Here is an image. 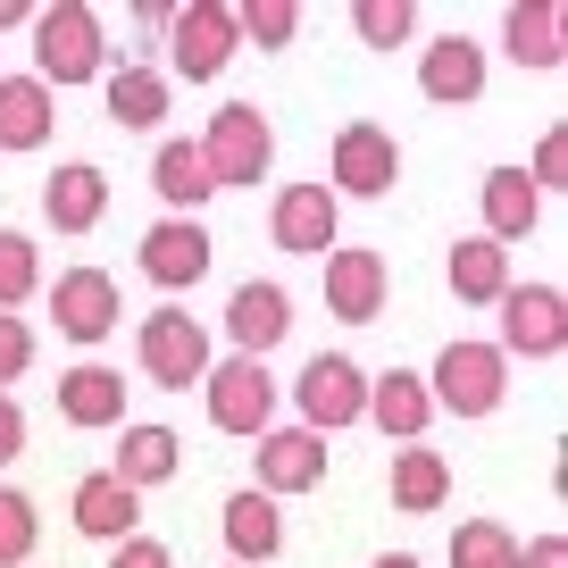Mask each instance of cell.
I'll return each instance as SVG.
<instances>
[{"label":"cell","instance_id":"1","mask_svg":"<svg viewBox=\"0 0 568 568\" xmlns=\"http://www.w3.org/2000/svg\"><path fill=\"white\" fill-rule=\"evenodd\" d=\"M109 68L101 51V18H92L84 0H59V9H34V84L42 92H68V84H92Z\"/></svg>","mask_w":568,"mask_h":568},{"label":"cell","instance_id":"2","mask_svg":"<svg viewBox=\"0 0 568 568\" xmlns=\"http://www.w3.org/2000/svg\"><path fill=\"white\" fill-rule=\"evenodd\" d=\"M501 385H510V359H501L494 343H444V359L426 376V402L452 409V418H494Z\"/></svg>","mask_w":568,"mask_h":568},{"label":"cell","instance_id":"3","mask_svg":"<svg viewBox=\"0 0 568 568\" xmlns=\"http://www.w3.org/2000/svg\"><path fill=\"white\" fill-rule=\"evenodd\" d=\"M134 359L160 393H193L201 376H210V326L184 318V310H151L142 335H134Z\"/></svg>","mask_w":568,"mask_h":568},{"label":"cell","instance_id":"4","mask_svg":"<svg viewBox=\"0 0 568 568\" xmlns=\"http://www.w3.org/2000/svg\"><path fill=\"white\" fill-rule=\"evenodd\" d=\"M201 160H210L217 193H234V184H260L267 160H276V125H267L251 101H226V109L210 118V134H201Z\"/></svg>","mask_w":568,"mask_h":568},{"label":"cell","instance_id":"5","mask_svg":"<svg viewBox=\"0 0 568 568\" xmlns=\"http://www.w3.org/2000/svg\"><path fill=\"white\" fill-rule=\"evenodd\" d=\"M210 426L217 435H251L260 444L267 426H276V376H267V359H210Z\"/></svg>","mask_w":568,"mask_h":568},{"label":"cell","instance_id":"6","mask_svg":"<svg viewBox=\"0 0 568 568\" xmlns=\"http://www.w3.org/2000/svg\"><path fill=\"white\" fill-rule=\"evenodd\" d=\"M494 310H501V343H494L501 359H510V352L551 359L568 343V293H560V284H510Z\"/></svg>","mask_w":568,"mask_h":568},{"label":"cell","instance_id":"7","mask_svg":"<svg viewBox=\"0 0 568 568\" xmlns=\"http://www.w3.org/2000/svg\"><path fill=\"white\" fill-rule=\"evenodd\" d=\"M293 402H302V426L310 435H335V426H352L359 409H368V376H359V359H343V352H318L302 368V385H293Z\"/></svg>","mask_w":568,"mask_h":568},{"label":"cell","instance_id":"8","mask_svg":"<svg viewBox=\"0 0 568 568\" xmlns=\"http://www.w3.org/2000/svg\"><path fill=\"white\" fill-rule=\"evenodd\" d=\"M168 59H176L184 84H210L234 59V9L226 0H184L176 18H168Z\"/></svg>","mask_w":568,"mask_h":568},{"label":"cell","instance_id":"9","mask_svg":"<svg viewBox=\"0 0 568 568\" xmlns=\"http://www.w3.org/2000/svg\"><path fill=\"white\" fill-rule=\"evenodd\" d=\"M267 226H276V251H293V260H326L343 234V201L326 193V184H284L276 210H267Z\"/></svg>","mask_w":568,"mask_h":568},{"label":"cell","instance_id":"10","mask_svg":"<svg viewBox=\"0 0 568 568\" xmlns=\"http://www.w3.org/2000/svg\"><path fill=\"white\" fill-rule=\"evenodd\" d=\"M335 184L352 201H385L393 184H402V142L385 134V125H368V118H352L335 134Z\"/></svg>","mask_w":568,"mask_h":568},{"label":"cell","instance_id":"11","mask_svg":"<svg viewBox=\"0 0 568 568\" xmlns=\"http://www.w3.org/2000/svg\"><path fill=\"white\" fill-rule=\"evenodd\" d=\"M51 318H59V335H68V343H101L109 326L125 318L118 276H109V267H68V276L51 284Z\"/></svg>","mask_w":568,"mask_h":568},{"label":"cell","instance_id":"12","mask_svg":"<svg viewBox=\"0 0 568 568\" xmlns=\"http://www.w3.org/2000/svg\"><path fill=\"white\" fill-rule=\"evenodd\" d=\"M210 260H217V243H210V226H201V217H160V226L142 234V276L168 284V293L201 284V276H210Z\"/></svg>","mask_w":568,"mask_h":568},{"label":"cell","instance_id":"13","mask_svg":"<svg viewBox=\"0 0 568 568\" xmlns=\"http://www.w3.org/2000/svg\"><path fill=\"white\" fill-rule=\"evenodd\" d=\"M226 335H234V359H267L284 335H293V293L284 284H234V302H226Z\"/></svg>","mask_w":568,"mask_h":568},{"label":"cell","instance_id":"14","mask_svg":"<svg viewBox=\"0 0 568 568\" xmlns=\"http://www.w3.org/2000/svg\"><path fill=\"white\" fill-rule=\"evenodd\" d=\"M310 485H326V444L310 435V426H267L260 435V485L251 494H310Z\"/></svg>","mask_w":568,"mask_h":568},{"label":"cell","instance_id":"15","mask_svg":"<svg viewBox=\"0 0 568 568\" xmlns=\"http://www.w3.org/2000/svg\"><path fill=\"white\" fill-rule=\"evenodd\" d=\"M418 92H426V101H444V109H468L485 92V42H468V34L426 42V51H418Z\"/></svg>","mask_w":568,"mask_h":568},{"label":"cell","instance_id":"16","mask_svg":"<svg viewBox=\"0 0 568 568\" xmlns=\"http://www.w3.org/2000/svg\"><path fill=\"white\" fill-rule=\"evenodd\" d=\"M326 310L343 326H368L385 310V251H326Z\"/></svg>","mask_w":568,"mask_h":568},{"label":"cell","instance_id":"17","mask_svg":"<svg viewBox=\"0 0 568 568\" xmlns=\"http://www.w3.org/2000/svg\"><path fill=\"white\" fill-rule=\"evenodd\" d=\"M501 51H510L518 68L551 75L568 59V9H560V0H518L510 18H501Z\"/></svg>","mask_w":568,"mask_h":568},{"label":"cell","instance_id":"18","mask_svg":"<svg viewBox=\"0 0 568 568\" xmlns=\"http://www.w3.org/2000/svg\"><path fill=\"white\" fill-rule=\"evenodd\" d=\"M101 210H109V176L92 160H68L51 184H42V217H51L59 234H92V226H101Z\"/></svg>","mask_w":568,"mask_h":568},{"label":"cell","instance_id":"19","mask_svg":"<svg viewBox=\"0 0 568 568\" xmlns=\"http://www.w3.org/2000/svg\"><path fill=\"white\" fill-rule=\"evenodd\" d=\"M176 468H184L176 426H125V444H118V460H109V477H118L125 494H151V485H168Z\"/></svg>","mask_w":568,"mask_h":568},{"label":"cell","instance_id":"20","mask_svg":"<svg viewBox=\"0 0 568 568\" xmlns=\"http://www.w3.org/2000/svg\"><path fill=\"white\" fill-rule=\"evenodd\" d=\"M59 418L68 426H125V376L84 359V368L59 376Z\"/></svg>","mask_w":568,"mask_h":568},{"label":"cell","instance_id":"21","mask_svg":"<svg viewBox=\"0 0 568 568\" xmlns=\"http://www.w3.org/2000/svg\"><path fill=\"white\" fill-rule=\"evenodd\" d=\"M359 418H376L385 435L418 444V435H426V418H435V402H426V376H409V368L368 376V409H359Z\"/></svg>","mask_w":568,"mask_h":568},{"label":"cell","instance_id":"22","mask_svg":"<svg viewBox=\"0 0 568 568\" xmlns=\"http://www.w3.org/2000/svg\"><path fill=\"white\" fill-rule=\"evenodd\" d=\"M51 92L34 75H0V151H42L51 142Z\"/></svg>","mask_w":568,"mask_h":568},{"label":"cell","instance_id":"23","mask_svg":"<svg viewBox=\"0 0 568 568\" xmlns=\"http://www.w3.org/2000/svg\"><path fill=\"white\" fill-rule=\"evenodd\" d=\"M544 217V193L527 184V168H494L485 176V243H518Z\"/></svg>","mask_w":568,"mask_h":568},{"label":"cell","instance_id":"24","mask_svg":"<svg viewBox=\"0 0 568 568\" xmlns=\"http://www.w3.org/2000/svg\"><path fill=\"white\" fill-rule=\"evenodd\" d=\"M151 184H160V201H168L176 217H193L201 201L217 193L210 160H201V142H160V160H151Z\"/></svg>","mask_w":568,"mask_h":568},{"label":"cell","instance_id":"25","mask_svg":"<svg viewBox=\"0 0 568 568\" xmlns=\"http://www.w3.org/2000/svg\"><path fill=\"white\" fill-rule=\"evenodd\" d=\"M134 518H142V494H125L109 468L75 485V527H84V535H101V544H125V535H134Z\"/></svg>","mask_w":568,"mask_h":568},{"label":"cell","instance_id":"26","mask_svg":"<svg viewBox=\"0 0 568 568\" xmlns=\"http://www.w3.org/2000/svg\"><path fill=\"white\" fill-rule=\"evenodd\" d=\"M226 544H234V560H243V568H251V560H276V551H284V518H276V501L243 485V494L226 501Z\"/></svg>","mask_w":568,"mask_h":568},{"label":"cell","instance_id":"27","mask_svg":"<svg viewBox=\"0 0 568 568\" xmlns=\"http://www.w3.org/2000/svg\"><path fill=\"white\" fill-rule=\"evenodd\" d=\"M452 293L460 302H501L510 293V251L485 243V234H460L452 243Z\"/></svg>","mask_w":568,"mask_h":568},{"label":"cell","instance_id":"28","mask_svg":"<svg viewBox=\"0 0 568 568\" xmlns=\"http://www.w3.org/2000/svg\"><path fill=\"white\" fill-rule=\"evenodd\" d=\"M444 494H452L444 452H426V444L393 452V501H402V510H444Z\"/></svg>","mask_w":568,"mask_h":568},{"label":"cell","instance_id":"29","mask_svg":"<svg viewBox=\"0 0 568 568\" xmlns=\"http://www.w3.org/2000/svg\"><path fill=\"white\" fill-rule=\"evenodd\" d=\"M109 118L118 125H160L168 118V75L160 68H118L109 75Z\"/></svg>","mask_w":568,"mask_h":568},{"label":"cell","instance_id":"30","mask_svg":"<svg viewBox=\"0 0 568 568\" xmlns=\"http://www.w3.org/2000/svg\"><path fill=\"white\" fill-rule=\"evenodd\" d=\"M452 568H518V535L494 518H468V527H452Z\"/></svg>","mask_w":568,"mask_h":568},{"label":"cell","instance_id":"31","mask_svg":"<svg viewBox=\"0 0 568 568\" xmlns=\"http://www.w3.org/2000/svg\"><path fill=\"white\" fill-rule=\"evenodd\" d=\"M352 34L368 42V51H402V42L418 34V9H409V0H359V9H352Z\"/></svg>","mask_w":568,"mask_h":568},{"label":"cell","instance_id":"32","mask_svg":"<svg viewBox=\"0 0 568 568\" xmlns=\"http://www.w3.org/2000/svg\"><path fill=\"white\" fill-rule=\"evenodd\" d=\"M293 34H302V9H293V0H251V9H234V42H260V51H284Z\"/></svg>","mask_w":568,"mask_h":568},{"label":"cell","instance_id":"33","mask_svg":"<svg viewBox=\"0 0 568 568\" xmlns=\"http://www.w3.org/2000/svg\"><path fill=\"white\" fill-rule=\"evenodd\" d=\"M34 284H42V260H34V243H26V234H0V318L34 302Z\"/></svg>","mask_w":568,"mask_h":568},{"label":"cell","instance_id":"34","mask_svg":"<svg viewBox=\"0 0 568 568\" xmlns=\"http://www.w3.org/2000/svg\"><path fill=\"white\" fill-rule=\"evenodd\" d=\"M34 535H42L34 501H26L18 485H0V568H26V560H34Z\"/></svg>","mask_w":568,"mask_h":568},{"label":"cell","instance_id":"35","mask_svg":"<svg viewBox=\"0 0 568 568\" xmlns=\"http://www.w3.org/2000/svg\"><path fill=\"white\" fill-rule=\"evenodd\" d=\"M34 368V326L26 318H0V385H18Z\"/></svg>","mask_w":568,"mask_h":568},{"label":"cell","instance_id":"36","mask_svg":"<svg viewBox=\"0 0 568 568\" xmlns=\"http://www.w3.org/2000/svg\"><path fill=\"white\" fill-rule=\"evenodd\" d=\"M568 176V125H551V134H544V151H535V193H551V184H560Z\"/></svg>","mask_w":568,"mask_h":568},{"label":"cell","instance_id":"37","mask_svg":"<svg viewBox=\"0 0 568 568\" xmlns=\"http://www.w3.org/2000/svg\"><path fill=\"white\" fill-rule=\"evenodd\" d=\"M109 568H176V560H168L160 535H125V544L109 551Z\"/></svg>","mask_w":568,"mask_h":568},{"label":"cell","instance_id":"38","mask_svg":"<svg viewBox=\"0 0 568 568\" xmlns=\"http://www.w3.org/2000/svg\"><path fill=\"white\" fill-rule=\"evenodd\" d=\"M18 452H26V409L0 393V460H18Z\"/></svg>","mask_w":568,"mask_h":568},{"label":"cell","instance_id":"39","mask_svg":"<svg viewBox=\"0 0 568 568\" xmlns=\"http://www.w3.org/2000/svg\"><path fill=\"white\" fill-rule=\"evenodd\" d=\"M518 568H568V544L560 535H535V544H518Z\"/></svg>","mask_w":568,"mask_h":568},{"label":"cell","instance_id":"40","mask_svg":"<svg viewBox=\"0 0 568 568\" xmlns=\"http://www.w3.org/2000/svg\"><path fill=\"white\" fill-rule=\"evenodd\" d=\"M168 18H176V9H160V0H142V9H134V26H142V34H151V42L168 34Z\"/></svg>","mask_w":568,"mask_h":568},{"label":"cell","instance_id":"41","mask_svg":"<svg viewBox=\"0 0 568 568\" xmlns=\"http://www.w3.org/2000/svg\"><path fill=\"white\" fill-rule=\"evenodd\" d=\"M18 26H34V9H26V0H0V34H18Z\"/></svg>","mask_w":568,"mask_h":568},{"label":"cell","instance_id":"42","mask_svg":"<svg viewBox=\"0 0 568 568\" xmlns=\"http://www.w3.org/2000/svg\"><path fill=\"white\" fill-rule=\"evenodd\" d=\"M376 568H418V551H385V560H376Z\"/></svg>","mask_w":568,"mask_h":568}]
</instances>
